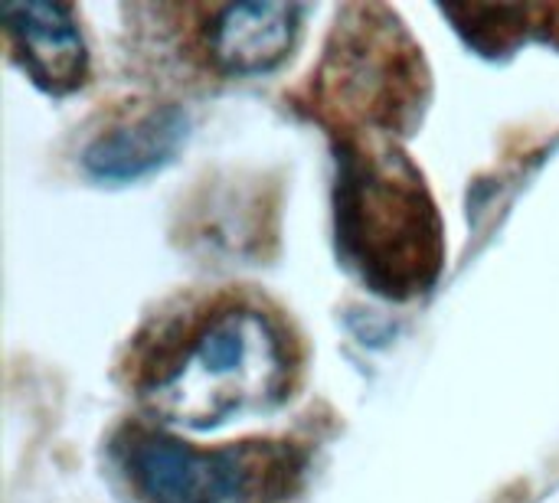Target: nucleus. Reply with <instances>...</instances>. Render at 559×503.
Instances as JSON below:
<instances>
[{"instance_id":"1","label":"nucleus","mask_w":559,"mask_h":503,"mask_svg":"<svg viewBox=\"0 0 559 503\" xmlns=\"http://www.w3.org/2000/svg\"><path fill=\"white\" fill-rule=\"evenodd\" d=\"M298 347L288 324L252 298L223 295L170 321L134 360V396L164 422L216 429L288 403Z\"/></svg>"},{"instance_id":"2","label":"nucleus","mask_w":559,"mask_h":503,"mask_svg":"<svg viewBox=\"0 0 559 503\" xmlns=\"http://www.w3.org/2000/svg\"><path fill=\"white\" fill-rule=\"evenodd\" d=\"M334 232L344 265L383 298L423 295L445 262L436 200L396 141H337Z\"/></svg>"},{"instance_id":"3","label":"nucleus","mask_w":559,"mask_h":503,"mask_svg":"<svg viewBox=\"0 0 559 503\" xmlns=\"http://www.w3.org/2000/svg\"><path fill=\"white\" fill-rule=\"evenodd\" d=\"M429 101L423 49L390 7H344L321 62L298 92V108L331 128L337 141L406 134Z\"/></svg>"},{"instance_id":"4","label":"nucleus","mask_w":559,"mask_h":503,"mask_svg":"<svg viewBox=\"0 0 559 503\" xmlns=\"http://www.w3.org/2000/svg\"><path fill=\"white\" fill-rule=\"evenodd\" d=\"M108 462L134 503H282L308 471V452L288 439L197 448L141 422L115 432Z\"/></svg>"},{"instance_id":"5","label":"nucleus","mask_w":559,"mask_h":503,"mask_svg":"<svg viewBox=\"0 0 559 503\" xmlns=\"http://www.w3.org/2000/svg\"><path fill=\"white\" fill-rule=\"evenodd\" d=\"M203 62L219 75H259L288 59L305 10L298 3H229L200 10Z\"/></svg>"},{"instance_id":"6","label":"nucleus","mask_w":559,"mask_h":503,"mask_svg":"<svg viewBox=\"0 0 559 503\" xmlns=\"http://www.w3.org/2000/svg\"><path fill=\"white\" fill-rule=\"evenodd\" d=\"M0 20H3L10 56L23 65V72L39 88L52 95H66L85 82L88 52H85V39L69 7L3 3Z\"/></svg>"},{"instance_id":"7","label":"nucleus","mask_w":559,"mask_h":503,"mask_svg":"<svg viewBox=\"0 0 559 503\" xmlns=\"http://www.w3.org/2000/svg\"><path fill=\"white\" fill-rule=\"evenodd\" d=\"M187 115L177 105H160L134 115L98 134L85 151V167L102 180H131L160 167L183 141Z\"/></svg>"},{"instance_id":"8","label":"nucleus","mask_w":559,"mask_h":503,"mask_svg":"<svg viewBox=\"0 0 559 503\" xmlns=\"http://www.w3.org/2000/svg\"><path fill=\"white\" fill-rule=\"evenodd\" d=\"M459 33L485 52L514 49L524 36L537 33L559 46V3L554 7H442Z\"/></svg>"}]
</instances>
